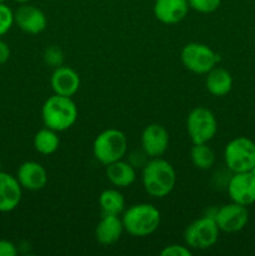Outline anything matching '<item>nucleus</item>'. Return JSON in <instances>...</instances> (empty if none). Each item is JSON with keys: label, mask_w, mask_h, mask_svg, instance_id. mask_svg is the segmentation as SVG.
<instances>
[{"label": "nucleus", "mask_w": 255, "mask_h": 256, "mask_svg": "<svg viewBox=\"0 0 255 256\" xmlns=\"http://www.w3.org/2000/svg\"><path fill=\"white\" fill-rule=\"evenodd\" d=\"M142 188L152 198L168 196L176 185V172L174 166L162 158H150L142 172Z\"/></svg>", "instance_id": "f257e3e1"}, {"label": "nucleus", "mask_w": 255, "mask_h": 256, "mask_svg": "<svg viewBox=\"0 0 255 256\" xmlns=\"http://www.w3.org/2000/svg\"><path fill=\"white\" fill-rule=\"evenodd\" d=\"M124 230L134 238H146L154 234L160 226L162 214L149 202H140L129 206L122 212Z\"/></svg>", "instance_id": "f03ea898"}, {"label": "nucleus", "mask_w": 255, "mask_h": 256, "mask_svg": "<svg viewBox=\"0 0 255 256\" xmlns=\"http://www.w3.org/2000/svg\"><path fill=\"white\" fill-rule=\"evenodd\" d=\"M42 119L44 126L58 132H65L76 122L78 106L72 98L54 94L42 104Z\"/></svg>", "instance_id": "7ed1b4c3"}, {"label": "nucleus", "mask_w": 255, "mask_h": 256, "mask_svg": "<svg viewBox=\"0 0 255 256\" xmlns=\"http://www.w3.org/2000/svg\"><path fill=\"white\" fill-rule=\"evenodd\" d=\"M128 152V138L122 130L110 129L104 130L95 138L92 142L94 158L102 165H109L118 160L124 159Z\"/></svg>", "instance_id": "20e7f679"}, {"label": "nucleus", "mask_w": 255, "mask_h": 256, "mask_svg": "<svg viewBox=\"0 0 255 256\" xmlns=\"http://www.w3.org/2000/svg\"><path fill=\"white\" fill-rule=\"evenodd\" d=\"M180 60L184 68L194 74L206 75L220 62V55L214 49L202 42H192L185 45L180 52Z\"/></svg>", "instance_id": "39448f33"}, {"label": "nucleus", "mask_w": 255, "mask_h": 256, "mask_svg": "<svg viewBox=\"0 0 255 256\" xmlns=\"http://www.w3.org/2000/svg\"><path fill=\"white\" fill-rule=\"evenodd\" d=\"M224 162L232 172H252L255 168V142L246 136L230 140L224 149Z\"/></svg>", "instance_id": "423d86ee"}, {"label": "nucleus", "mask_w": 255, "mask_h": 256, "mask_svg": "<svg viewBox=\"0 0 255 256\" xmlns=\"http://www.w3.org/2000/svg\"><path fill=\"white\" fill-rule=\"evenodd\" d=\"M186 132L192 144L209 142L218 132L216 116L208 108H194L188 114Z\"/></svg>", "instance_id": "0eeeda50"}, {"label": "nucleus", "mask_w": 255, "mask_h": 256, "mask_svg": "<svg viewBox=\"0 0 255 256\" xmlns=\"http://www.w3.org/2000/svg\"><path fill=\"white\" fill-rule=\"evenodd\" d=\"M219 234L220 229L214 216H202L194 220L185 229L184 242L192 250H206L216 244Z\"/></svg>", "instance_id": "6e6552de"}, {"label": "nucleus", "mask_w": 255, "mask_h": 256, "mask_svg": "<svg viewBox=\"0 0 255 256\" xmlns=\"http://www.w3.org/2000/svg\"><path fill=\"white\" fill-rule=\"evenodd\" d=\"M214 219L220 232L228 234L239 232L246 226L249 222V210L248 206L232 202L219 208L216 214L214 215Z\"/></svg>", "instance_id": "1a4fd4ad"}, {"label": "nucleus", "mask_w": 255, "mask_h": 256, "mask_svg": "<svg viewBox=\"0 0 255 256\" xmlns=\"http://www.w3.org/2000/svg\"><path fill=\"white\" fill-rule=\"evenodd\" d=\"M228 194L232 202L244 206L255 202V174L252 172H232L228 182Z\"/></svg>", "instance_id": "9d476101"}, {"label": "nucleus", "mask_w": 255, "mask_h": 256, "mask_svg": "<svg viewBox=\"0 0 255 256\" xmlns=\"http://www.w3.org/2000/svg\"><path fill=\"white\" fill-rule=\"evenodd\" d=\"M169 132L162 125L149 124L142 132V148L149 158H162L169 148Z\"/></svg>", "instance_id": "9b49d317"}, {"label": "nucleus", "mask_w": 255, "mask_h": 256, "mask_svg": "<svg viewBox=\"0 0 255 256\" xmlns=\"http://www.w3.org/2000/svg\"><path fill=\"white\" fill-rule=\"evenodd\" d=\"M14 22L20 30L32 35L42 32L48 25L44 12L30 4H22L15 10Z\"/></svg>", "instance_id": "f8f14e48"}, {"label": "nucleus", "mask_w": 255, "mask_h": 256, "mask_svg": "<svg viewBox=\"0 0 255 256\" xmlns=\"http://www.w3.org/2000/svg\"><path fill=\"white\" fill-rule=\"evenodd\" d=\"M190 6L188 0H155L154 16L160 22L174 25L182 22L188 16Z\"/></svg>", "instance_id": "ddd939ff"}, {"label": "nucleus", "mask_w": 255, "mask_h": 256, "mask_svg": "<svg viewBox=\"0 0 255 256\" xmlns=\"http://www.w3.org/2000/svg\"><path fill=\"white\" fill-rule=\"evenodd\" d=\"M16 179L22 189L29 192H38L46 186L48 172L40 162H25L16 172Z\"/></svg>", "instance_id": "4468645a"}, {"label": "nucleus", "mask_w": 255, "mask_h": 256, "mask_svg": "<svg viewBox=\"0 0 255 256\" xmlns=\"http://www.w3.org/2000/svg\"><path fill=\"white\" fill-rule=\"evenodd\" d=\"M50 85L54 94L72 98L79 92L80 76L72 68L60 65L52 72Z\"/></svg>", "instance_id": "2eb2a0df"}, {"label": "nucleus", "mask_w": 255, "mask_h": 256, "mask_svg": "<svg viewBox=\"0 0 255 256\" xmlns=\"http://www.w3.org/2000/svg\"><path fill=\"white\" fill-rule=\"evenodd\" d=\"M22 188L16 176L0 172V212H9L16 209L22 202Z\"/></svg>", "instance_id": "dca6fc26"}, {"label": "nucleus", "mask_w": 255, "mask_h": 256, "mask_svg": "<svg viewBox=\"0 0 255 256\" xmlns=\"http://www.w3.org/2000/svg\"><path fill=\"white\" fill-rule=\"evenodd\" d=\"M124 232L122 220L119 215L104 214L95 228V239L99 244L109 246L115 244Z\"/></svg>", "instance_id": "f3484780"}, {"label": "nucleus", "mask_w": 255, "mask_h": 256, "mask_svg": "<svg viewBox=\"0 0 255 256\" xmlns=\"http://www.w3.org/2000/svg\"><path fill=\"white\" fill-rule=\"evenodd\" d=\"M105 174L110 184L118 189L130 186L136 180V172H135L134 165L124 162L122 159L106 165Z\"/></svg>", "instance_id": "a211bd4d"}, {"label": "nucleus", "mask_w": 255, "mask_h": 256, "mask_svg": "<svg viewBox=\"0 0 255 256\" xmlns=\"http://www.w3.org/2000/svg\"><path fill=\"white\" fill-rule=\"evenodd\" d=\"M232 75L226 69L215 66L206 74L205 86L212 96L222 98L229 94L232 89Z\"/></svg>", "instance_id": "6ab92c4d"}, {"label": "nucleus", "mask_w": 255, "mask_h": 256, "mask_svg": "<svg viewBox=\"0 0 255 256\" xmlns=\"http://www.w3.org/2000/svg\"><path fill=\"white\" fill-rule=\"evenodd\" d=\"M99 205L102 214L120 215L125 210V198L118 188L105 189L99 196Z\"/></svg>", "instance_id": "aec40b11"}, {"label": "nucleus", "mask_w": 255, "mask_h": 256, "mask_svg": "<svg viewBox=\"0 0 255 256\" xmlns=\"http://www.w3.org/2000/svg\"><path fill=\"white\" fill-rule=\"evenodd\" d=\"M34 149L42 155H52L59 149L60 139L58 132L50 128H42L34 135Z\"/></svg>", "instance_id": "412c9836"}, {"label": "nucleus", "mask_w": 255, "mask_h": 256, "mask_svg": "<svg viewBox=\"0 0 255 256\" xmlns=\"http://www.w3.org/2000/svg\"><path fill=\"white\" fill-rule=\"evenodd\" d=\"M190 159L196 169L209 170L215 164V152L208 145V142L192 144V150H190Z\"/></svg>", "instance_id": "4be33fe9"}, {"label": "nucleus", "mask_w": 255, "mask_h": 256, "mask_svg": "<svg viewBox=\"0 0 255 256\" xmlns=\"http://www.w3.org/2000/svg\"><path fill=\"white\" fill-rule=\"evenodd\" d=\"M190 9L202 14H212L219 9L222 0H188Z\"/></svg>", "instance_id": "5701e85b"}, {"label": "nucleus", "mask_w": 255, "mask_h": 256, "mask_svg": "<svg viewBox=\"0 0 255 256\" xmlns=\"http://www.w3.org/2000/svg\"><path fill=\"white\" fill-rule=\"evenodd\" d=\"M14 24V12L5 2H0V36L6 34Z\"/></svg>", "instance_id": "b1692460"}, {"label": "nucleus", "mask_w": 255, "mask_h": 256, "mask_svg": "<svg viewBox=\"0 0 255 256\" xmlns=\"http://www.w3.org/2000/svg\"><path fill=\"white\" fill-rule=\"evenodd\" d=\"M162 256H192V252L189 246L186 245H179V244H172L165 246L164 249L160 252Z\"/></svg>", "instance_id": "393cba45"}, {"label": "nucleus", "mask_w": 255, "mask_h": 256, "mask_svg": "<svg viewBox=\"0 0 255 256\" xmlns=\"http://www.w3.org/2000/svg\"><path fill=\"white\" fill-rule=\"evenodd\" d=\"M45 62L52 66H60L62 62V54L58 48H49L45 52Z\"/></svg>", "instance_id": "a878e982"}, {"label": "nucleus", "mask_w": 255, "mask_h": 256, "mask_svg": "<svg viewBox=\"0 0 255 256\" xmlns=\"http://www.w3.org/2000/svg\"><path fill=\"white\" fill-rule=\"evenodd\" d=\"M18 249L10 240H0V256H16Z\"/></svg>", "instance_id": "bb28decb"}, {"label": "nucleus", "mask_w": 255, "mask_h": 256, "mask_svg": "<svg viewBox=\"0 0 255 256\" xmlns=\"http://www.w3.org/2000/svg\"><path fill=\"white\" fill-rule=\"evenodd\" d=\"M10 58V48L4 40L0 39V65L5 64Z\"/></svg>", "instance_id": "cd10ccee"}, {"label": "nucleus", "mask_w": 255, "mask_h": 256, "mask_svg": "<svg viewBox=\"0 0 255 256\" xmlns=\"http://www.w3.org/2000/svg\"><path fill=\"white\" fill-rule=\"evenodd\" d=\"M14 2H18V4L22 5V4H28V2H29L30 0H14Z\"/></svg>", "instance_id": "c85d7f7f"}, {"label": "nucleus", "mask_w": 255, "mask_h": 256, "mask_svg": "<svg viewBox=\"0 0 255 256\" xmlns=\"http://www.w3.org/2000/svg\"><path fill=\"white\" fill-rule=\"evenodd\" d=\"M5 2V0H0V2Z\"/></svg>", "instance_id": "c756f323"}]
</instances>
